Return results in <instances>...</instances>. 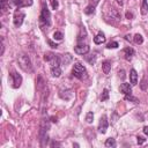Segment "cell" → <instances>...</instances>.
I'll list each match as a JSON object with an SVG mask.
<instances>
[{
  "mask_svg": "<svg viewBox=\"0 0 148 148\" xmlns=\"http://www.w3.org/2000/svg\"><path fill=\"white\" fill-rule=\"evenodd\" d=\"M143 133H145L146 135H148V126H145V127H143Z\"/></svg>",
  "mask_w": 148,
  "mask_h": 148,
  "instance_id": "33",
  "label": "cell"
},
{
  "mask_svg": "<svg viewBox=\"0 0 148 148\" xmlns=\"http://www.w3.org/2000/svg\"><path fill=\"white\" fill-rule=\"evenodd\" d=\"M125 99H126V101H130V102H133V103H135V104L139 103V99H138L136 97H133L132 94H131V95H125Z\"/></svg>",
  "mask_w": 148,
  "mask_h": 148,
  "instance_id": "23",
  "label": "cell"
},
{
  "mask_svg": "<svg viewBox=\"0 0 148 148\" xmlns=\"http://www.w3.org/2000/svg\"><path fill=\"white\" fill-rule=\"evenodd\" d=\"M134 43L135 44H142L143 43V37L140 35V34H136V35H134Z\"/></svg>",
  "mask_w": 148,
  "mask_h": 148,
  "instance_id": "21",
  "label": "cell"
},
{
  "mask_svg": "<svg viewBox=\"0 0 148 148\" xmlns=\"http://www.w3.org/2000/svg\"><path fill=\"white\" fill-rule=\"evenodd\" d=\"M9 81H10V83H12V87L14 88V89H16V88H20V86L22 84V76L17 73V72H12V73H9Z\"/></svg>",
  "mask_w": 148,
  "mask_h": 148,
  "instance_id": "4",
  "label": "cell"
},
{
  "mask_svg": "<svg viewBox=\"0 0 148 148\" xmlns=\"http://www.w3.org/2000/svg\"><path fill=\"white\" fill-rule=\"evenodd\" d=\"M102 69H103V73H104V74H109L110 71H111V61H109V60L103 61V64H102Z\"/></svg>",
  "mask_w": 148,
  "mask_h": 148,
  "instance_id": "16",
  "label": "cell"
},
{
  "mask_svg": "<svg viewBox=\"0 0 148 148\" xmlns=\"http://www.w3.org/2000/svg\"><path fill=\"white\" fill-rule=\"evenodd\" d=\"M118 46H119V44H118L117 42H114V40H113V42H110V43L106 44V47H108V49H117Z\"/></svg>",
  "mask_w": 148,
  "mask_h": 148,
  "instance_id": "27",
  "label": "cell"
},
{
  "mask_svg": "<svg viewBox=\"0 0 148 148\" xmlns=\"http://www.w3.org/2000/svg\"><path fill=\"white\" fill-rule=\"evenodd\" d=\"M92 119H94V113L92 112H88L87 116H86V121L88 124H91L92 123Z\"/></svg>",
  "mask_w": 148,
  "mask_h": 148,
  "instance_id": "25",
  "label": "cell"
},
{
  "mask_svg": "<svg viewBox=\"0 0 148 148\" xmlns=\"http://www.w3.org/2000/svg\"><path fill=\"white\" fill-rule=\"evenodd\" d=\"M126 17H127V18H132V17H133V14L130 13V12H127V13H126Z\"/></svg>",
  "mask_w": 148,
  "mask_h": 148,
  "instance_id": "31",
  "label": "cell"
},
{
  "mask_svg": "<svg viewBox=\"0 0 148 148\" xmlns=\"http://www.w3.org/2000/svg\"><path fill=\"white\" fill-rule=\"evenodd\" d=\"M131 86H132V84L124 82V83H121V84H120L119 90H120L124 95H131V94H132V87H131Z\"/></svg>",
  "mask_w": 148,
  "mask_h": 148,
  "instance_id": "10",
  "label": "cell"
},
{
  "mask_svg": "<svg viewBox=\"0 0 148 148\" xmlns=\"http://www.w3.org/2000/svg\"><path fill=\"white\" fill-rule=\"evenodd\" d=\"M116 1H117V2H118V3H119V5H120V6H121V5H123V0H116Z\"/></svg>",
  "mask_w": 148,
  "mask_h": 148,
  "instance_id": "34",
  "label": "cell"
},
{
  "mask_svg": "<svg viewBox=\"0 0 148 148\" xmlns=\"http://www.w3.org/2000/svg\"><path fill=\"white\" fill-rule=\"evenodd\" d=\"M105 147H116V140L113 139V138H109V139H106V141H105Z\"/></svg>",
  "mask_w": 148,
  "mask_h": 148,
  "instance_id": "20",
  "label": "cell"
},
{
  "mask_svg": "<svg viewBox=\"0 0 148 148\" xmlns=\"http://www.w3.org/2000/svg\"><path fill=\"white\" fill-rule=\"evenodd\" d=\"M108 127H109L108 118H106L105 114H103V116L101 117V119H99V123H98V132L102 133V134H104V133L106 132Z\"/></svg>",
  "mask_w": 148,
  "mask_h": 148,
  "instance_id": "6",
  "label": "cell"
},
{
  "mask_svg": "<svg viewBox=\"0 0 148 148\" xmlns=\"http://www.w3.org/2000/svg\"><path fill=\"white\" fill-rule=\"evenodd\" d=\"M124 73H125V72H124L123 69H121V71H119V76H120L121 79H124V76H125V75H124Z\"/></svg>",
  "mask_w": 148,
  "mask_h": 148,
  "instance_id": "32",
  "label": "cell"
},
{
  "mask_svg": "<svg viewBox=\"0 0 148 148\" xmlns=\"http://www.w3.org/2000/svg\"><path fill=\"white\" fill-rule=\"evenodd\" d=\"M136 141H138V145H142L146 140H145L142 136H138V138H136Z\"/></svg>",
  "mask_w": 148,
  "mask_h": 148,
  "instance_id": "30",
  "label": "cell"
},
{
  "mask_svg": "<svg viewBox=\"0 0 148 148\" xmlns=\"http://www.w3.org/2000/svg\"><path fill=\"white\" fill-rule=\"evenodd\" d=\"M124 56H125V59L126 60H131L132 57L134 56V49H132V47H125L124 49Z\"/></svg>",
  "mask_w": 148,
  "mask_h": 148,
  "instance_id": "15",
  "label": "cell"
},
{
  "mask_svg": "<svg viewBox=\"0 0 148 148\" xmlns=\"http://www.w3.org/2000/svg\"><path fill=\"white\" fill-rule=\"evenodd\" d=\"M47 43H49V45H50L52 49H57V47H58V44H57V43H53L51 39H47Z\"/></svg>",
  "mask_w": 148,
  "mask_h": 148,
  "instance_id": "29",
  "label": "cell"
},
{
  "mask_svg": "<svg viewBox=\"0 0 148 148\" xmlns=\"http://www.w3.org/2000/svg\"><path fill=\"white\" fill-rule=\"evenodd\" d=\"M8 2H9V0H1V9H2V13H5L8 9V6H7Z\"/></svg>",
  "mask_w": 148,
  "mask_h": 148,
  "instance_id": "26",
  "label": "cell"
},
{
  "mask_svg": "<svg viewBox=\"0 0 148 148\" xmlns=\"http://www.w3.org/2000/svg\"><path fill=\"white\" fill-rule=\"evenodd\" d=\"M60 60H61V65H65L67 66L72 60H73V57L71 56V53H65L60 57Z\"/></svg>",
  "mask_w": 148,
  "mask_h": 148,
  "instance_id": "12",
  "label": "cell"
},
{
  "mask_svg": "<svg viewBox=\"0 0 148 148\" xmlns=\"http://www.w3.org/2000/svg\"><path fill=\"white\" fill-rule=\"evenodd\" d=\"M60 97L62 98V99H65V101H69L72 97H73V92H72V90H69V89H66V90H62V91H60Z\"/></svg>",
  "mask_w": 148,
  "mask_h": 148,
  "instance_id": "13",
  "label": "cell"
},
{
  "mask_svg": "<svg viewBox=\"0 0 148 148\" xmlns=\"http://www.w3.org/2000/svg\"><path fill=\"white\" fill-rule=\"evenodd\" d=\"M89 50H90V47H89L88 44H79V45H76V46L74 47L75 53H77V54H80V56L87 54V53L89 52Z\"/></svg>",
  "mask_w": 148,
  "mask_h": 148,
  "instance_id": "7",
  "label": "cell"
},
{
  "mask_svg": "<svg viewBox=\"0 0 148 148\" xmlns=\"http://www.w3.org/2000/svg\"><path fill=\"white\" fill-rule=\"evenodd\" d=\"M108 98H109V90L105 88V89L103 90L102 95H101V101H106Z\"/></svg>",
  "mask_w": 148,
  "mask_h": 148,
  "instance_id": "24",
  "label": "cell"
},
{
  "mask_svg": "<svg viewBox=\"0 0 148 148\" xmlns=\"http://www.w3.org/2000/svg\"><path fill=\"white\" fill-rule=\"evenodd\" d=\"M50 3H51V7H52V9H58V7H59V3H58V0H50Z\"/></svg>",
  "mask_w": 148,
  "mask_h": 148,
  "instance_id": "28",
  "label": "cell"
},
{
  "mask_svg": "<svg viewBox=\"0 0 148 148\" xmlns=\"http://www.w3.org/2000/svg\"><path fill=\"white\" fill-rule=\"evenodd\" d=\"M62 38H64V35H62L61 31H56V32L53 34V39H54V40H61Z\"/></svg>",
  "mask_w": 148,
  "mask_h": 148,
  "instance_id": "22",
  "label": "cell"
},
{
  "mask_svg": "<svg viewBox=\"0 0 148 148\" xmlns=\"http://www.w3.org/2000/svg\"><path fill=\"white\" fill-rule=\"evenodd\" d=\"M17 61H18L20 67H21L24 72L31 73V72L34 71V68H32V64H31V60H30V58H29L28 56H25V54H21V56L18 57Z\"/></svg>",
  "mask_w": 148,
  "mask_h": 148,
  "instance_id": "3",
  "label": "cell"
},
{
  "mask_svg": "<svg viewBox=\"0 0 148 148\" xmlns=\"http://www.w3.org/2000/svg\"><path fill=\"white\" fill-rule=\"evenodd\" d=\"M50 24H51V13L46 3H43L42 12L39 15V25L42 29H45V27H50Z\"/></svg>",
  "mask_w": 148,
  "mask_h": 148,
  "instance_id": "1",
  "label": "cell"
},
{
  "mask_svg": "<svg viewBox=\"0 0 148 148\" xmlns=\"http://www.w3.org/2000/svg\"><path fill=\"white\" fill-rule=\"evenodd\" d=\"M13 3L17 8H22V7H29L34 2H32V0H13Z\"/></svg>",
  "mask_w": 148,
  "mask_h": 148,
  "instance_id": "9",
  "label": "cell"
},
{
  "mask_svg": "<svg viewBox=\"0 0 148 148\" xmlns=\"http://www.w3.org/2000/svg\"><path fill=\"white\" fill-rule=\"evenodd\" d=\"M99 0H89V5L84 8V13L87 15H90V14H94L95 13V8L96 6L98 5Z\"/></svg>",
  "mask_w": 148,
  "mask_h": 148,
  "instance_id": "8",
  "label": "cell"
},
{
  "mask_svg": "<svg viewBox=\"0 0 148 148\" xmlns=\"http://www.w3.org/2000/svg\"><path fill=\"white\" fill-rule=\"evenodd\" d=\"M148 13V2L147 0H142L141 2V14H147Z\"/></svg>",
  "mask_w": 148,
  "mask_h": 148,
  "instance_id": "19",
  "label": "cell"
},
{
  "mask_svg": "<svg viewBox=\"0 0 148 148\" xmlns=\"http://www.w3.org/2000/svg\"><path fill=\"white\" fill-rule=\"evenodd\" d=\"M51 74L53 77H59L61 75V68L60 66L58 67H51Z\"/></svg>",
  "mask_w": 148,
  "mask_h": 148,
  "instance_id": "18",
  "label": "cell"
},
{
  "mask_svg": "<svg viewBox=\"0 0 148 148\" xmlns=\"http://www.w3.org/2000/svg\"><path fill=\"white\" fill-rule=\"evenodd\" d=\"M24 17H25V14L24 12H22L20 8H17V10H15L14 13V18H13V22H14V25L16 28H20L24 21Z\"/></svg>",
  "mask_w": 148,
  "mask_h": 148,
  "instance_id": "5",
  "label": "cell"
},
{
  "mask_svg": "<svg viewBox=\"0 0 148 148\" xmlns=\"http://www.w3.org/2000/svg\"><path fill=\"white\" fill-rule=\"evenodd\" d=\"M72 74H73L75 77L80 79V80H84V79H87V76H88V73H87L86 67H84L83 65H81L80 62H75V64L73 65Z\"/></svg>",
  "mask_w": 148,
  "mask_h": 148,
  "instance_id": "2",
  "label": "cell"
},
{
  "mask_svg": "<svg viewBox=\"0 0 148 148\" xmlns=\"http://www.w3.org/2000/svg\"><path fill=\"white\" fill-rule=\"evenodd\" d=\"M109 14H110V16H111V18H113V20H117V21H119L120 20V14L117 12V9H114V8H111L110 9V12H109Z\"/></svg>",
  "mask_w": 148,
  "mask_h": 148,
  "instance_id": "17",
  "label": "cell"
},
{
  "mask_svg": "<svg viewBox=\"0 0 148 148\" xmlns=\"http://www.w3.org/2000/svg\"><path fill=\"white\" fill-rule=\"evenodd\" d=\"M104 42H105V36H104L103 32L99 31V32L94 37V43L97 44V45H99V44H103Z\"/></svg>",
  "mask_w": 148,
  "mask_h": 148,
  "instance_id": "14",
  "label": "cell"
},
{
  "mask_svg": "<svg viewBox=\"0 0 148 148\" xmlns=\"http://www.w3.org/2000/svg\"><path fill=\"white\" fill-rule=\"evenodd\" d=\"M130 82L132 86H135L138 83V73L134 68H132L130 72Z\"/></svg>",
  "mask_w": 148,
  "mask_h": 148,
  "instance_id": "11",
  "label": "cell"
}]
</instances>
